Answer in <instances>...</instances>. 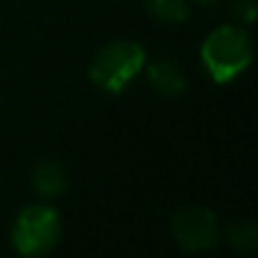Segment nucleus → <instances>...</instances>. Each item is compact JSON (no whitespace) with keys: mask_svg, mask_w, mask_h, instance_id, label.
Here are the masks:
<instances>
[{"mask_svg":"<svg viewBox=\"0 0 258 258\" xmlns=\"http://www.w3.org/2000/svg\"><path fill=\"white\" fill-rule=\"evenodd\" d=\"M200 58L208 76L215 84L235 81L253 61V43L245 28L240 26H220L208 33L200 46Z\"/></svg>","mask_w":258,"mask_h":258,"instance_id":"f257e3e1","label":"nucleus"},{"mask_svg":"<svg viewBox=\"0 0 258 258\" xmlns=\"http://www.w3.org/2000/svg\"><path fill=\"white\" fill-rule=\"evenodd\" d=\"M172 235L185 250H208L218 243L220 228L210 208L190 205L172 215Z\"/></svg>","mask_w":258,"mask_h":258,"instance_id":"20e7f679","label":"nucleus"},{"mask_svg":"<svg viewBox=\"0 0 258 258\" xmlns=\"http://www.w3.org/2000/svg\"><path fill=\"white\" fill-rule=\"evenodd\" d=\"M145 8L162 23H185L190 16L187 0H145Z\"/></svg>","mask_w":258,"mask_h":258,"instance_id":"0eeeda50","label":"nucleus"},{"mask_svg":"<svg viewBox=\"0 0 258 258\" xmlns=\"http://www.w3.org/2000/svg\"><path fill=\"white\" fill-rule=\"evenodd\" d=\"M230 243H233L235 250H240V253H250V250L255 248V243H258L255 225H253L250 220L233 225V228H230Z\"/></svg>","mask_w":258,"mask_h":258,"instance_id":"6e6552de","label":"nucleus"},{"mask_svg":"<svg viewBox=\"0 0 258 258\" xmlns=\"http://www.w3.org/2000/svg\"><path fill=\"white\" fill-rule=\"evenodd\" d=\"M147 81L165 99H180L187 91V79H185L182 69L177 63H172L170 58H160V61L150 63L147 66Z\"/></svg>","mask_w":258,"mask_h":258,"instance_id":"39448f33","label":"nucleus"},{"mask_svg":"<svg viewBox=\"0 0 258 258\" xmlns=\"http://www.w3.org/2000/svg\"><path fill=\"white\" fill-rule=\"evenodd\" d=\"M147 63L145 46L137 41L116 38L104 43L89 63V81L106 94H121Z\"/></svg>","mask_w":258,"mask_h":258,"instance_id":"f03ea898","label":"nucleus"},{"mask_svg":"<svg viewBox=\"0 0 258 258\" xmlns=\"http://www.w3.org/2000/svg\"><path fill=\"white\" fill-rule=\"evenodd\" d=\"M235 13L240 16L243 23H250L255 18V3L253 0H240V3H235Z\"/></svg>","mask_w":258,"mask_h":258,"instance_id":"1a4fd4ad","label":"nucleus"},{"mask_svg":"<svg viewBox=\"0 0 258 258\" xmlns=\"http://www.w3.org/2000/svg\"><path fill=\"white\" fill-rule=\"evenodd\" d=\"M13 248L21 255H43L51 253L61 240V215L56 208L33 203L26 205L13 225L11 233Z\"/></svg>","mask_w":258,"mask_h":258,"instance_id":"7ed1b4c3","label":"nucleus"},{"mask_svg":"<svg viewBox=\"0 0 258 258\" xmlns=\"http://www.w3.org/2000/svg\"><path fill=\"white\" fill-rule=\"evenodd\" d=\"M200 3H215V0H200Z\"/></svg>","mask_w":258,"mask_h":258,"instance_id":"9d476101","label":"nucleus"},{"mask_svg":"<svg viewBox=\"0 0 258 258\" xmlns=\"http://www.w3.org/2000/svg\"><path fill=\"white\" fill-rule=\"evenodd\" d=\"M31 185H33L36 192H41L46 198H53V195H61L66 190L69 172H66V167L58 160H43V162L36 165Z\"/></svg>","mask_w":258,"mask_h":258,"instance_id":"423d86ee","label":"nucleus"}]
</instances>
